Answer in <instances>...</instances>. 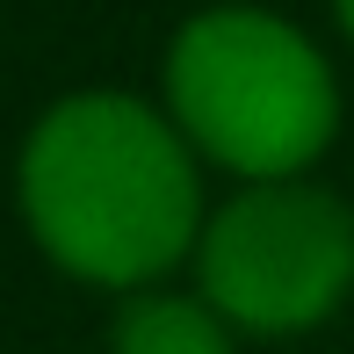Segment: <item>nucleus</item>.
<instances>
[{"mask_svg":"<svg viewBox=\"0 0 354 354\" xmlns=\"http://www.w3.org/2000/svg\"><path fill=\"white\" fill-rule=\"evenodd\" d=\"M15 203L58 275L87 289H159L210 224L203 159L167 116L131 87H80L51 102L22 138Z\"/></svg>","mask_w":354,"mask_h":354,"instance_id":"obj_1","label":"nucleus"},{"mask_svg":"<svg viewBox=\"0 0 354 354\" xmlns=\"http://www.w3.org/2000/svg\"><path fill=\"white\" fill-rule=\"evenodd\" d=\"M167 116L239 188L304 181L340 138V73L289 15L224 0L174 29Z\"/></svg>","mask_w":354,"mask_h":354,"instance_id":"obj_2","label":"nucleus"},{"mask_svg":"<svg viewBox=\"0 0 354 354\" xmlns=\"http://www.w3.org/2000/svg\"><path fill=\"white\" fill-rule=\"evenodd\" d=\"M188 268L232 333L297 340L354 297V203L318 181L232 188Z\"/></svg>","mask_w":354,"mask_h":354,"instance_id":"obj_3","label":"nucleus"},{"mask_svg":"<svg viewBox=\"0 0 354 354\" xmlns=\"http://www.w3.org/2000/svg\"><path fill=\"white\" fill-rule=\"evenodd\" d=\"M109 354H239V333L203 289H138L116 304Z\"/></svg>","mask_w":354,"mask_h":354,"instance_id":"obj_4","label":"nucleus"},{"mask_svg":"<svg viewBox=\"0 0 354 354\" xmlns=\"http://www.w3.org/2000/svg\"><path fill=\"white\" fill-rule=\"evenodd\" d=\"M333 15H340V29H347V44H354V0H333Z\"/></svg>","mask_w":354,"mask_h":354,"instance_id":"obj_5","label":"nucleus"}]
</instances>
